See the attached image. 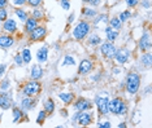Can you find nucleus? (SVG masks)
Returning <instances> with one entry per match:
<instances>
[{
    "label": "nucleus",
    "mask_w": 152,
    "mask_h": 128,
    "mask_svg": "<svg viewBox=\"0 0 152 128\" xmlns=\"http://www.w3.org/2000/svg\"><path fill=\"white\" fill-rule=\"evenodd\" d=\"M12 88V82L9 78H1L0 79V91H9Z\"/></svg>",
    "instance_id": "obj_33"
},
{
    "label": "nucleus",
    "mask_w": 152,
    "mask_h": 128,
    "mask_svg": "<svg viewBox=\"0 0 152 128\" xmlns=\"http://www.w3.org/2000/svg\"><path fill=\"white\" fill-rule=\"evenodd\" d=\"M94 30L91 25V21L87 20H81L75 23V26L72 30V38L75 41H85L87 35Z\"/></svg>",
    "instance_id": "obj_3"
},
{
    "label": "nucleus",
    "mask_w": 152,
    "mask_h": 128,
    "mask_svg": "<svg viewBox=\"0 0 152 128\" xmlns=\"http://www.w3.org/2000/svg\"><path fill=\"white\" fill-rule=\"evenodd\" d=\"M1 29L3 33L5 34H11V35H15V34L18 31V25H17V21L12 17H8L4 22H1Z\"/></svg>",
    "instance_id": "obj_13"
},
{
    "label": "nucleus",
    "mask_w": 152,
    "mask_h": 128,
    "mask_svg": "<svg viewBox=\"0 0 152 128\" xmlns=\"http://www.w3.org/2000/svg\"><path fill=\"white\" fill-rule=\"evenodd\" d=\"M96 127L99 128H110L112 127V123L109 122V120H99V122H96Z\"/></svg>",
    "instance_id": "obj_39"
},
{
    "label": "nucleus",
    "mask_w": 152,
    "mask_h": 128,
    "mask_svg": "<svg viewBox=\"0 0 152 128\" xmlns=\"http://www.w3.org/2000/svg\"><path fill=\"white\" fill-rule=\"evenodd\" d=\"M75 21V13H73L72 12L68 16V18H66V22H68V25H72V23H73Z\"/></svg>",
    "instance_id": "obj_44"
},
{
    "label": "nucleus",
    "mask_w": 152,
    "mask_h": 128,
    "mask_svg": "<svg viewBox=\"0 0 152 128\" xmlns=\"http://www.w3.org/2000/svg\"><path fill=\"white\" fill-rule=\"evenodd\" d=\"M99 48V53L102 54L103 57H105L108 61H113V58L116 56V52H117V46L112 41H107L103 40L102 44L98 47Z\"/></svg>",
    "instance_id": "obj_7"
},
{
    "label": "nucleus",
    "mask_w": 152,
    "mask_h": 128,
    "mask_svg": "<svg viewBox=\"0 0 152 128\" xmlns=\"http://www.w3.org/2000/svg\"><path fill=\"white\" fill-rule=\"evenodd\" d=\"M108 20H109V16L107 13H98L95 16V18L91 21L92 29H98V27H100V25H103L105 27L108 25Z\"/></svg>",
    "instance_id": "obj_21"
},
{
    "label": "nucleus",
    "mask_w": 152,
    "mask_h": 128,
    "mask_svg": "<svg viewBox=\"0 0 152 128\" xmlns=\"http://www.w3.org/2000/svg\"><path fill=\"white\" fill-rule=\"evenodd\" d=\"M38 103L37 97H27V96H22L21 101H20V108H21L23 111H31V110L35 109Z\"/></svg>",
    "instance_id": "obj_14"
},
{
    "label": "nucleus",
    "mask_w": 152,
    "mask_h": 128,
    "mask_svg": "<svg viewBox=\"0 0 152 128\" xmlns=\"http://www.w3.org/2000/svg\"><path fill=\"white\" fill-rule=\"evenodd\" d=\"M61 115H63L64 116V118H68V116H69V114H68V111H66V110H61Z\"/></svg>",
    "instance_id": "obj_48"
},
{
    "label": "nucleus",
    "mask_w": 152,
    "mask_h": 128,
    "mask_svg": "<svg viewBox=\"0 0 152 128\" xmlns=\"http://www.w3.org/2000/svg\"><path fill=\"white\" fill-rule=\"evenodd\" d=\"M137 46H138V49L140 52H147V51H151L152 48V40H151V34L148 29H144L143 33H142L140 38L138 39L137 41Z\"/></svg>",
    "instance_id": "obj_11"
},
{
    "label": "nucleus",
    "mask_w": 152,
    "mask_h": 128,
    "mask_svg": "<svg viewBox=\"0 0 152 128\" xmlns=\"http://www.w3.org/2000/svg\"><path fill=\"white\" fill-rule=\"evenodd\" d=\"M21 57H22V61H23V65H29L30 62L33 61V54H31V51H30V48H22L21 49Z\"/></svg>",
    "instance_id": "obj_30"
},
{
    "label": "nucleus",
    "mask_w": 152,
    "mask_h": 128,
    "mask_svg": "<svg viewBox=\"0 0 152 128\" xmlns=\"http://www.w3.org/2000/svg\"><path fill=\"white\" fill-rule=\"evenodd\" d=\"M9 4H12L13 8H21L26 5V0H9Z\"/></svg>",
    "instance_id": "obj_37"
},
{
    "label": "nucleus",
    "mask_w": 152,
    "mask_h": 128,
    "mask_svg": "<svg viewBox=\"0 0 152 128\" xmlns=\"http://www.w3.org/2000/svg\"><path fill=\"white\" fill-rule=\"evenodd\" d=\"M77 65V60L73 54H65L61 62V67H70V66H75Z\"/></svg>",
    "instance_id": "obj_29"
},
{
    "label": "nucleus",
    "mask_w": 152,
    "mask_h": 128,
    "mask_svg": "<svg viewBox=\"0 0 152 128\" xmlns=\"http://www.w3.org/2000/svg\"><path fill=\"white\" fill-rule=\"evenodd\" d=\"M9 17V13H8V9L7 8H3V9H0V23L1 22H4V21L7 20Z\"/></svg>",
    "instance_id": "obj_40"
},
{
    "label": "nucleus",
    "mask_w": 152,
    "mask_h": 128,
    "mask_svg": "<svg viewBox=\"0 0 152 128\" xmlns=\"http://www.w3.org/2000/svg\"><path fill=\"white\" fill-rule=\"evenodd\" d=\"M122 25H124V23L118 20V17H117V16L109 17V20H108V26H110L112 29H115V30H121V29H122Z\"/></svg>",
    "instance_id": "obj_31"
},
{
    "label": "nucleus",
    "mask_w": 152,
    "mask_h": 128,
    "mask_svg": "<svg viewBox=\"0 0 152 128\" xmlns=\"http://www.w3.org/2000/svg\"><path fill=\"white\" fill-rule=\"evenodd\" d=\"M129 113V105L125 101V98L116 96L109 98L108 101V114L116 116H125Z\"/></svg>",
    "instance_id": "obj_1"
},
{
    "label": "nucleus",
    "mask_w": 152,
    "mask_h": 128,
    "mask_svg": "<svg viewBox=\"0 0 152 128\" xmlns=\"http://www.w3.org/2000/svg\"><path fill=\"white\" fill-rule=\"evenodd\" d=\"M8 5H9V0H0V9L8 8Z\"/></svg>",
    "instance_id": "obj_46"
},
{
    "label": "nucleus",
    "mask_w": 152,
    "mask_h": 128,
    "mask_svg": "<svg viewBox=\"0 0 152 128\" xmlns=\"http://www.w3.org/2000/svg\"><path fill=\"white\" fill-rule=\"evenodd\" d=\"M57 97L61 102H63V105L69 106L74 101L75 95L72 91H60V92H57Z\"/></svg>",
    "instance_id": "obj_18"
},
{
    "label": "nucleus",
    "mask_w": 152,
    "mask_h": 128,
    "mask_svg": "<svg viewBox=\"0 0 152 128\" xmlns=\"http://www.w3.org/2000/svg\"><path fill=\"white\" fill-rule=\"evenodd\" d=\"M139 62L143 67L146 69H150L151 65H152V56H151V51H147V52H142L140 57H139Z\"/></svg>",
    "instance_id": "obj_26"
},
{
    "label": "nucleus",
    "mask_w": 152,
    "mask_h": 128,
    "mask_svg": "<svg viewBox=\"0 0 152 128\" xmlns=\"http://www.w3.org/2000/svg\"><path fill=\"white\" fill-rule=\"evenodd\" d=\"M140 84H142V77L137 71L127 72L125 80H124V88H125V92L127 95L135 96L140 89Z\"/></svg>",
    "instance_id": "obj_2"
},
{
    "label": "nucleus",
    "mask_w": 152,
    "mask_h": 128,
    "mask_svg": "<svg viewBox=\"0 0 152 128\" xmlns=\"http://www.w3.org/2000/svg\"><path fill=\"white\" fill-rule=\"evenodd\" d=\"M13 13H15L16 18L20 21V22H25V21L29 18L30 13L29 10H26L23 7H21V8H15V10H13Z\"/></svg>",
    "instance_id": "obj_28"
},
{
    "label": "nucleus",
    "mask_w": 152,
    "mask_h": 128,
    "mask_svg": "<svg viewBox=\"0 0 152 128\" xmlns=\"http://www.w3.org/2000/svg\"><path fill=\"white\" fill-rule=\"evenodd\" d=\"M47 116H48V114L44 111V110H39V113H38V115H37V119H35V123L38 124V126H43L44 122H46V119H47Z\"/></svg>",
    "instance_id": "obj_34"
},
{
    "label": "nucleus",
    "mask_w": 152,
    "mask_h": 128,
    "mask_svg": "<svg viewBox=\"0 0 152 128\" xmlns=\"http://www.w3.org/2000/svg\"><path fill=\"white\" fill-rule=\"evenodd\" d=\"M30 16L33 18H35L37 21L42 22V21L46 20V10H44L42 7H38V8H33L31 12H30Z\"/></svg>",
    "instance_id": "obj_27"
},
{
    "label": "nucleus",
    "mask_w": 152,
    "mask_h": 128,
    "mask_svg": "<svg viewBox=\"0 0 152 128\" xmlns=\"http://www.w3.org/2000/svg\"><path fill=\"white\" fill-rule=\"evenodd\" d=\"M26 5L30 8H38L43 5V0H26Z\"/></svg>",
    "instance_id": "obj_35"
},
{
    "label": "nucleus",
    "mask_w": 152,
    "mask_h": 128,
    "mask_svg": "<svg viewBox=\"0 0 152 128\" xmlns=\"http://www.w3.org/2000/svg\"><path fill=\"white\" fill-rule=\"evenodd\" d=\"M109 96L108 93H105V95H102V93H99V95L95 96L94 98V106L96 108V111L100 116H107L108 115V101H109Z\"/></svg>",
    "instance_id": "obj_5"
},
{
    "label": "nucleus",
    "mask_w": 152,
    "mask_h": 128,
    "mask_svg": "<svg viewBox=\"0 0 152 128\" xmlns=\"http://www.w3.org/2000/svg\"><path fill=\"white\" fill-rule=\"evenodd\" d=\"M60 5L64 10H70V1H60Z\"/></svg>",
    "instance_id": "obj_45"
},
{
    "label": "nucleus",
    "mask_w": 152,
    "mask_h": 128,
    "mask_svg": "<svg viewBox=\"0 0 152 128\" xmlns=\"http://www.w3.org/2000/svg\"><path fill=\"white\" fill-rule=\"evenodd\" d=\"M104 35H105V40L107 41H112V43H116L117 39L120 36V31L112 29L110 26L107 25L104 27Z\"/></svg>",
    "instance_id": "obj_23"
},
{
    "label": "nucleus",
    "mask_w": 152,
    "mask_h": 128,
    "mask_svg": "<svg viewBox=\"0 0 152 128\" xmlns=\"http://www.w3.org/2000/svg\"><path fill=\"white\" fill-rule=\"evenodd\" d=\"M103 0H90L88 1V5L90 7H94V8H98V7L102 5Z\"/></svg>",
    "instance_id": "obj_43"
},
{
    "label": "nucleus",
    "mask_w": 152,
    "mask_h": 128,
    "mask_svg": "<svg viewBox=\"0 0 152 128\" xmlns=\"http://www.w3.org/2000/svg\"><path fill=\"white\" fill-rule=\"evenodd\" d=\"M43 75H44V69L42 67V65L40 64L31 65L30 72H29L30 79H33V80H40V79L43 78Z\"/></svg>",
    "instance_id": "obj_16"
},
{
    "label": "nucleus",
    "mask_w": 152,
    "mask_h": 128,
    "mask_svg": "<svg viewBox=\"0 0 152 128\" xmlns=\"http://www.w3.org/2000/svg\"><path fill=\"white\" fill-rule=\"evenodd\" d=\"M92 123H95V113L92 110H85V111H79L75 124L79 127H88Z\"/></svg>",
    "instance_id": "obj_10"
},
{
    "label": "nucleus",
    "mask_w": 152,
    "mask_h": 128,
    "mask_svg": "<svg viewBox=\"0 0 152 128\" xmlns=\"http://www.w3.org/2000/svg\"><path fill=\"white\" fill-rule=\"evenodd\" d=\"M98 10H96V8H94V7H90L88 4H85V7L82 8L81 10V14L82 17H83L85 20H87V21H92L95 18V16L98 14Z\"/></svg>",
    "instance_id": "obj_22"
},
{
    "label": "nucleus",
    "mask_w": 152,
    "mask_h": 128,
    "mask_svg": "<svg viewBox=\"0 0 152 128\" xmlns=\"http://www.w3.org/2000/svg\"><path fill=\"white\" fill-rule=\"evenodd\" d=\"M48 34V30H47V26L46 25H38L35 29H34L30 34H27V40L30 43H38V41H43L46 39Z\"/></svg>",
    "instance_id": "obj_8"
},
{
    "label": "nucleus",
    "mask_w": 152,
    "mask_h": 128,
    "mask_svg": "<svg viewBox=\"0 0 152 128\" xmlns=\"http://www.w3.org/2000/svg\"><path fill=\"white\" fill-rule=\"evenodd\" d=\"M117 17H118V20L121 21V22L125 23L129 20H131V17H133V12H131L130 9H125V10H122V12H120Z\"/></svg>",
    "instance_id": "obj_32"
},
{
    "label": "nucleus",
    "mask_w": 152,
    "mask_h": 128,
    "mask_svg": "<svg viewBox=\"0 0 152 128\" xmlns=\"http://www.w3.org/2000/svg\"><path fill=\"white\" fill-rule=\"evenodd\" d=\"M130 57H131V49H129L127 47H120L117 48L116 56L113 58V61H115L117 66H125L126 64H129Z\"/></svg>",
    "instance_id": "obj_9"
},
{
    "label": "nucleus",
    "mask_w": 152,
    "mask_h": 128,
    "mask_svg": "<svg viewBox=\"0 0 152 128\" xmlns=\"http://www.w3.org/2000/svg\"><path fill=\"white\" fill-rule=\"evenodd\" d=\"M39 23H40L39 21H37L35 18H33L31 16H29V18L23 22V31H25V34H30Z\"/></svg>",
    "instance_id": "obj_24"
},
{
    "label": "nucleus",
    "mask_w": 152,
    "mask_h": 128,
    "mask_svg": "<svg viewBox=\"0 0 152 128\" xmlns=\"http://www.w3.org/2000/svg\"><path fill=\"white\" fill-rule=\"evenodd\" d=\"M117 127H118V128H126L127 124H126V122H121V123L117 124Z\"/></svg>",
    "instance_id": "obj_47"
},
{
    "label": "nucleus",
    "mask_w": 152,
    "mask_h": 128,
    "mask_svg": "<svg viewBox=\"0 0 152 128\" xmlns=\"http://www.w3.org/2000/svg\"><path fill=\"white\" fill-rule=\"evenodd\" d=\"M124 3L129 9H135L139 5V0H124Z\"/></svg>",
    "instance_id": "obj_36"
},
{
    "label": "nucleus",
    "mask_w": 152,
    "mask_h": 128,
    "mask_svg": "<svg viewBox=\"0 0 152 128\" xmlns=\"http://www.w3.org/2000/svg\"><path fill=\"white\" fill-rule=\"evenodd\" d=\"M7 69H8V65H7V64H1V62H0V79L5 77Z\"/></svg>",
    "instance_id": "obj_42"
},
{
    "label": "nucleus",
    "mask_w": 152,
    "mask_h": 128,
    "mask_svg": "<svg viewBox=\"0 0 152 128\" xmlns=\"http://www.w3.org/2000/svg\"><path fill=\"white\" fill-rule=\"evenodd\" d=\"M72 106L75 111H85V110H92L94 109V102L86 97H75L72 102Z\"/></svg>",
    "instance_id": "obj_12"
},
{
    "label": "nucleus",
    "mask_w": 152,
    "mask_h": 128,
    "mask_svg": "<svg viewBox=\"0 0 152 128\" xmlns=\"http://www.w3.org/2000/svg\"><path fill=\"white\" fill-rule=\"evenodd\" d=\"M88 1H90V0H82V3H83V4H88Z\"/></svg>",
    "instance_id": "obj_49"
},
{
    "label": "nucleus",
    "mask_w": 152,
    "mask_h": 128,
    "mask_svg": "<svg viewBox=\"0 0 152 128\" xmlns=\"http://www.w3.org/2000/svg\"><path fill=\"white\" fill-rule=\"evenodd\" d=\"M94 69H95L94 60L90 57H85L82 60H79V62L77 64V74L81 75V77H86V75L92 74Z\"/></svg>",
    "instance_id": "obj_6"
},
{
    "label": "nucleus",
    "mask_w": 152,
    "mask_h": 128,
    "mask_svg": "<svg viewBox=\"0 0 152 128\" xmlns=\"http://www.w3.org/2000/svg\"><path fill=\"white\" fill-rule=\"evenodd\" d=\"M13 62H15V65H16V66H18V67H22V66H23V61H22L21 53H16V54H15Z\"/></svg>",
    "instance_id": "obj_38"
},
{
    "label": "nucleus",
    "mask_w": 152,
    "mask_h": 128,
    "mask_svg": "<svg viewBox=\"0 0 152 128\" xmlns=\"http://www.w3.org/2000/svg\"><path fill=\"white\" fill-rule=\"evenodd\" d=\"M16 44V38L11 34H0V48L3 49H9Z\"/></svg>",
    "instance_id": "obj_15"
},
{
    "label": "nucleus",
    "mask_w": 152,
    "mask_h": 128,
    "mask_svg": "<svg viewBox=\"0 0 152 128\" xmlns=\"http://www.w3.org/2000/svg\"><path fill=\"white\" fill-rule=\"evenodd\" d=\"M43 110L48 114V115H52V114L55 113V110H56V102L53 101V98H51V97L44 98V101H43Z\"/></svg>",
    "instance_id": "obj_25"
},
{
    "label": "nucleus",
    "mask_w": 152,
    "mask_h": 128,
    "mask_svg": "<svg viewBox=\"0 0 152 128\" xmlns=\"http://www.w3.org/2000/svg\"><path fill=\"white\" fill-rule=\"evenodd\" d=\"M139 5L143 9H151V0H139Z\"/></svg>",
    "instance_id": "obj_41"
},
{
    "label": "nucleus",
    "mask_w": 152,
    "mask_h": 128,
    "mask_svg": "<svg viewBox=\"0 0 152 128\" xmlns=\"http://www.w3.org/2000/svg\"><path fill=\"white\" fill-rule=\"evenodd\" d=\"M58 1H70V0H58Z\"/></svg>",
    "instance_id": "obj_50"
},
{
    "label": "nucleus",
    "mask_w": 152,
    "mask_h": 128,
    "mask_svg": "<svg viewBox=\"0 0 152 128\" xmlns=\"http://www.w3.org/2000/svg\"><path fill=\"white\" fill-rule=\"evenodd\" d=\"M42 89L43 87H42L40 80H33V79H30V80H27L22 84L21 95L27 96V97H37L38 95L42 93Z\"/></svg>",
    "instance_id": "obj_4"
},
{
    "label": "nucleus",
    "mask_w": 152,
    "mask_h": 128,
    "mask_svg": "<svg viewBox=\"0 0 152 128\" xmlns=\"http://www.w3.org/2000/svg\"><path fill=\"white\" fill-rule=\"evenodd\" d=\"M12 118H13V123H21L22 120H27V113L23 111L21 108L18 106H13L12 108Z\"/></svg>",
    "instance_id": "obj_17"
},
{
    "label": "nucleus",
    "mask_w": 152,
    "mask_h": 128,
    "mask_svg": "<svg viewBox=\"0 0 152 128\" xmlns=\"http://www.w3.org/2000/svg\"><path fill=\"white\" fill-rule=\"evenodd\" d=\"M48 54H50V49H48V46H43L39 47L35 52V58L38 64H46L48 61Z\"/></svg>",
    "instance_id": "obj_19"
},
{
    "label": "nucleus",
    "mask_w": 152,
    "mask_h": 128,
    "mask_svg": "<svg viewBox=\"0 0 152 128\" xmlns=\"http://www.w3.org/2000/svg\"><path fill=\"white\" fill-rule=\"evenodd\" d=\"M86 41V44H87L88 47H91V48H96V47H99L100 44H102V36L99 35L98 33H94V31H91V33L87 35V38L85 39Z\"/></svg>",
    "instance_id": "obj_20"
}]
</instances>
